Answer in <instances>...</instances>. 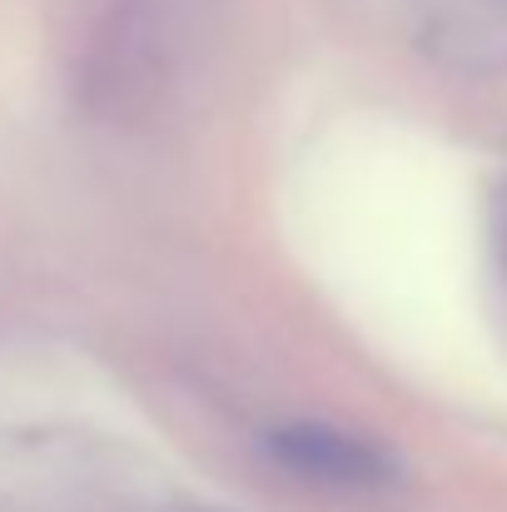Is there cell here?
<instances>
[{"instance_id":"obj_1","label":"cell","mask_w":507,"mask_h":512,"mask_svg":"<svg viewBox=\"0 0 507 512\" xmlns=\"http://www.w3.org/2000/svg\"><path fill=\"white\" fill-rule=\"evenodd\" d=\"M264 448L294 478L343 488V493H378V488L398 483V458L393 453H383L378 443H368L348 428H334V423H314V418L274 423L264 433Z\"/></svg>"}]
</instances>
